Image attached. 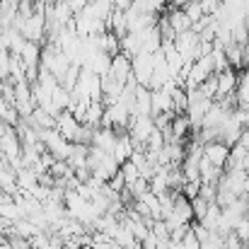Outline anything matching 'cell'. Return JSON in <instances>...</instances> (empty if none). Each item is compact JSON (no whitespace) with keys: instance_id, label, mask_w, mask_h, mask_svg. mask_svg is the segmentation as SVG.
Segmentation results:
<instances>
[{"instance_id":"6da1fadb","label":"cell","mask_w":249,"mask_h":249,"mask_svg":"<svg viewBox=\"0 0 249 249\" xmlns=\"http://www.w3.org/2000/svg\"><path fill=\"white\" fill-rule=\"evenodd\" d=\"M131 61H133V80H136V85H141V87H150L153 71H155V53L141 51V53L133 56Z\"/></svg>"},{"instance_id":"7a4b0ae2","label":"cell","mask_w":249,"mask_h":249,"mask_svg":"<svg viewBox=\"0 0 249 249\" xmlns=\"http://www.w3.org/2000/svg\"><path fill=\"white\" fill-rule=\"evenodd\" d=\"M155 128H158L155 119H153L150 114H141V116H133V119H131L128 133H131V138L136 141V145H138V148H143V145L148 143V138L153 136V131H155Z\"/></svg>"},{"instance_id":"3957f363","label":"cell","mask_w":249,"mask_h":249,"mask_svg":"<svg viewBox=\"0 0 249 249\" xmlns=\"http://www.w3.org/2000/svg\"><path fill=\"white\" fill-rule=\"evenodd\" d=\"M230 150H232V148H230L228 143H223V141H211V143L203 145V158H206L211 165L225 169L228 162H230Z\"/></svg>"},{"instance_id":"277c9868","label":"cell","mask_w":249,"mask_h":249,"mask_svg":"<svg viewBox=\"0 0 249 249\" xmlns=\"http://www.w3.org/2000/svg\"><path fill=\"white\" fill-rule=\"evenodd\" d=\"M109 78L111 80H116V83L126 85L131 78H133V61H131V56H126V53H114L111 56V73H109Z\"/></svg>"},{"instance_id":"5b68a950","label":"cell","mask_w":249,"mask_h":249,"mask_svg":"<svg viewBox=\"0 0 249 249\" xmlns=\"http://www.w3.org/2000/svg\"><path fill=\"white\" fill-rule=\"evenodd\" d=\"M215 78H218V94H215V99L235 97L237 83H240V73H237L235 68H225V71L215 73Z\"/></svg>"},{"instance_id":"8992f818","label":"cell","mask_w":249,"mask_h":249,"mask_svg":"<svg viewBox=\"0 0 249 249\" xmlns=\"http://www.w3.org/2000/svg\"><path fill=\"white\" fill-rule=\"evenodd\" d=\"M116 141H119V131L116 128H109V126H99L92 131V148H99V150H107V153H114L116 148Z\"/></svg>"},{"instance_id":"52a82bcc","label":"cell","mask_w":249,"mask_h":249,"mask_svg":"<svg viewBox=\"0 0 249 249\" xmlns=\"http://www.w3.org/2000/svg\"><path fill=\"white\" fill-rule=\"evenodd\" d=\"M83 68L92 71V73L99 75V78H109V73H111V53H107V51L89 53V56L85 58Z\"/></svg>"},{"instance_id":"ba28073f","label":"cell","mask_w":249,"mask_h":249,"mask_svg":"<svg viewBox=\"0 0 249 249\" xmlns=\"http://www.w3.org/2000/svg\"><path fill=\"white\" fill-rule=\"evenodd\" d=\"M165 19H167V24L172 27L174 34H184V32L194 29V22H191V17L184 12V7H172V10L167 12Z\"/></svg>"},{"instance_id":"9c48e42d","label":"cell","mask_w":249,"mask_h":249,"mask_svg":"<svg viewBox=\"0 0 249 249\" xmlns=\"http://www.w3.org/2000/svg\"><path fill=\"white\" fill-rule=\"evenodd\" d=\"M121 174H124V179H126V186H128V184H133L138 177H143V174H141V169H138V165H136L133 160H126V162L121 165Z\"/></svg>"},{"instance_id":"30bf717a","label":"cell","mask_w":249,"mask_h":249,"mask_svg":"<svg viewBox=\"0 0 249 249\" xmlns=\"http://www.w3.org/2000/svg\"><path fill=\"white\" fill-rule=\"evenodd\" d=\"M213 201H208V198H203L201 194L196 196V198H191V206H194V218L196 220H203V215L208 213V206H211Z\"/></svg>"},{"instance_id":"8fae6325","label":"cell","mask_w":249,"mask_h":249,"mask_svg":"<svg viewBox=\"0 0 249 249\" xmlns=\"http://www.w3.org/2000/svg\"><path fill=\"white\" fill-rule=\"evenodd\" d=\"M235 232H237V237L245 242V245H249V215H245L240 223H237V228H235Z\"/></svg>"},{"instance_id":"7c38bea8","label":"cell","mask_w":249,"mask_h":249,"mask_svg":"<svg viewBox=\"0 0 249 249\" xmlns=\"http://www.w3.org/2000/svg\"><path fill=\"white\" fill-rule=\"evenodd\" d=\"M10 249H32V245H29V240H24V237H19V235H12Z\"/></svg>"},{"instance_id":"4fadbf2b","label":"cell","mask_w":249,"mask_h":249,"mask_svg":"<svg viewBox=\"0 0 249 249\" xmlns=\"http://www.w3.org/2000/svg\"><path fill=\"white\" fill-rule=\"evenodd\" d=\"M68 5H71L73 15H78V12H83L85 7L89 5V0H68Z\"/></svg>"},{"instance_id":"5bb4252c","label":"cell","mask_w":249,"mask_h":249,"mask_svg":"<svg viewBox=\"0 0 249 249\" xmlns=\"http://www.w3.org/2000/svg\"><path fill=\"white\" fill-rule=\"evenodd\" d=\"M167 2H169L172 7H184V5H186L189 0H167Z\"/></svg>"},{"instance_id":"9a60e30c","label":"cell","mask_w":249,"mask_h":249,"mask_svg":"<svg viewBox=\"0 0 249 249\" xmlns=\"http://www.w3.org/2000/svg\"><path fill=\"white\" fill-rule=\"evenodd\" d=\"M7 128H10V126H7V124H5V121H2V119H0V136H2V133H5V131H7Z\"/></svg>"},{"instance_id":"2e32d148","label":"cell","mask_w":249,"mask_h":249,"mask_svg":"<svg viewBox=\"0 0 249 249\" xmlns=\"http://www.w3.org/2000/svg\"><path fill=\"white\" fill-rule=\"evenodd\" d=\"M247 17H249V7H247Z\"/></svg>"}]
</instances>
